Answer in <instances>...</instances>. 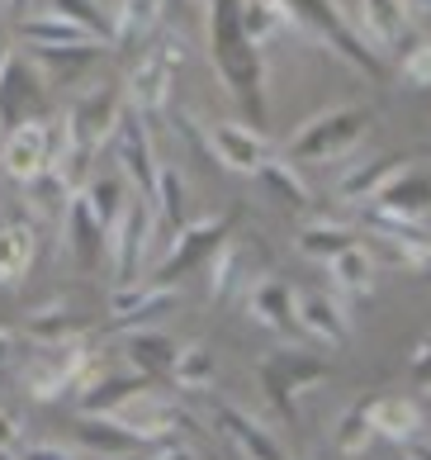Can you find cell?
I'll return each instance as SVG.
<instances>
[{"label":"cell","instance_id":"cell-1","mask_svg":"<svg viewBox=\"0 0 431 460\" xmlns=\"http://www.w3.org/2000/svg\"><path fill=\"white\" fill-rule=\"evenodd\" d=\"M204 33H209V53H214V66L223 76V86H228L237 100H242V110L251 119L266 114V72H261V48L247 43L242 24H237V0H204Z\"/></svg>","mask_w":431,"mask_h":460},{"label":"cell","instance_id":"cell-2","mask_svg":"<svg viewBox=\"0 0 431 460\" xmlns=\"http://www.w3.org/2000/svg\"><path fill=\"white\" fill-rule=\"evenodd\" d=\"M275 5H280V14H285L289 29H299L303 39H313V43H322V48H337V53L347 58L351 66H360L365 76L384 72V66H379V53L351 29L347 10H341L337 0H275Z\"/></svg>","mask_w":431,"mask_h":460},{"label":"cell","instance_id":"cell-3","mask_svg":"<svg viewBox=\"0 0 431 460\" xmlns=\"http://www.w3.org/2000/svg\"><path fill=\"white\" fill-rule=\"evenodd\" d=\"M365 133H370V110H360V105L318 110L285 143V162H341V157H351V147Z\"/></svg>","mask_w":431,"mask_h":460},{"label":"cell","instance_id":"cell-4","mask_svg":"<svg viewBox=\"0 0 431 460\" xmlns=\"http://www.w3.org/2000/svg\"><path fill=\"white\" fill-rule=\"evenodd\" d=\"M256 375H261V389H266L270 408L280 418L295 422L299 418V399L327 375V361H322V356H313V351H303V347H280V351L266 356Z\"/></svg>","mask_w":431,"mask_h":460},{"label":"cell","instance_id":"cell-5","mask_svg":"<svg viewBox=\"0 0 431 460\" xmlns=\"http://www.w3.org/2000/svg\"><path fill=\"white\" fill-rule=\"evenodd\" d=\"M176 66H180V39L152 43L143 58L133 62V72L124 81V105L137 119H152L171 105V86H176Z\"/></svg>","mask_w":431,"mask_h":460},{"label":"cell","instance_id":"cell-6","mask_svg":"<svg viewBox=\"0 0 431 460\" xmlns=\"http://www.w3.org/2000/svg\"><path fill=\"white\" fill-rule=\"evenodd\" d=\"M233 237V214H204V218H189L171 233V247L157 257V280L171 285L185 270H195L214 257V252Z\"/></svg>","mask_w":431,"mask_h":460},{"label":"cell","instance_id":"cell-7","mask_svg":"<svg viewBox=\"0 0 431 460\" xmlns=\"http://www.w3.org/2000/svg\"><path fill=\"white\" fill-rule=\"evenodd\" d=\"M152 228H157V214H152L147 199H128L119 218L105 228V257L114 266V280L119 285H133L137 270L147 261V247H152Z\"/></svg>","mask_w":431,"mask_h":460},{"label":"cell","instance_id":"cell-8","mask_svg":"<svg viewBox=\"0 0 431 460\" xmlns=\"http://www.w3.org/2000/svg\"><path fill=\"white\" fill-rule=\"evenodd\" d=\"M124 114H128L124 86H91L72 110H66V119H72L81 147H91V152H100V147L114 143V133H119V124H124Z\"/></svg>","mask_w":431,"mask_h":460},{"label":"cell","instance_id":"cell-9","mask_svg":"<svg viewBox=\"0 0 431 460\" xmlns=\"http://www.w3.org/2000/svg\"><path fill=\"white\" fill-rule=\"evenodd\" d=\"M114 157H119V172H124V181L137 190V199H152V190H157V157H152V133L147 124L137 119L133 110L124 114V124H119L114 133Z\"/></svg>","mask_w":431,"mask_h":460},{"label":"cell","instance_id":"cell-10","mask_svg":"<svg viewBox=\"0 0 431 460\" xmlns=\"http://www.w3.org/2000/svg\"><path fill=\"white\" fill-rule=\"evenodd\" d=\"M39 110H43V81L33 72V62L10 58L5 72H0V138L10 128L29 124V119H39Z\"/></svg>","mask_w":431,"mask_h":460},{"label":"cell","instance_id":"cell-11","mask_svg":"<svg viewBox=\"0 0 431 460\" xmlns=\"http://www.w3.org/2000/svg\"><path fill=\"white\" fill-rule=\"evenodd\" d=\"M180 304L176 285H162V280H133V285H114L110 295V318L119 328H143L147 318L171 314Z\"/></svg>","mask_w":431,"mask_h":460},{"label":"cell","instance_id":"cell-12","mask_svg":"<svg viewBox=\"0 0 431 460\" xmlns=\"http://www.w3.org/2000/svg\"><path fill=\"white\" fill-rule=\"evenodd\" d=\"M295 323L327 347H347L351 342V309H347L341 295H322V289L295 295Z\"/></svg>","mask_w":431,"mask_h":460},{"label":"cell","instance_id":"cell-13","mask_svg":"<svg viewBox=\"0 0 431 460\" xmlns=\"http://www.w3.org/2000/svg\"><path fill=\"white\" fill-rule=\"evenodd\" d=\"M204 143H209V152L228 166V172H251L256 176L270 162V143L251 124H214L204 133Z\"/></svg>","mask_w":431,"mask_h":460},{"label":"cell","instance_id":"cell-14","mask_svg":"<svg viewBox=\"0 0 431 460\" xmlns=\"http://www.w3.org/2000/svg\"><path fill=\"white\" fill-rule=\"evenodd\" d=\"M0 166H5L10 181L29 185L33 176L48 172V128L43 119H29V124L10 128L5 138H0Z\"/></svg>","mask_w":431,"mask_h":460},{"label":"cell","instance_id":"cell-15","mask_svg":"<svg viewBox=\"0 0 431 460\" xmlns=\"http://www.w3.org/2000/svg\"><path fill=\"white\" fill-rule=\"evenodd\" d=\"M365 413H370V428L374 437L384 441H399V447H418V437L427 432V413L412 399L403 394H379V399H365Z\"/></svg>","mask_w":431,"mask_h":460},{"label":"cell","instance_id":"cell-16","mask_svg":"<svg viewBox=\"0 0 431 460\" xmlns=\"http://www.w3.org/2000/svg\"><path fill=\"white\" fill-rule=\"evenodd\" d=\"M39 261V233L33 218H10L0 224V289H20Z\"/></svg>","mask_w":431,"mask_h":460},{"label":"cell","instance_id":"cell-17","mask_svg":"<svg viewBox=\"0 0 431 460\" xmlns=\"http://www.w3.org/2000/svg\"><path fill=\"white\" fill-rule=\"evenodd\" d=\"M76 451H85L91 460H128V456L143 451V441H137L128 428H119L114 418L81 413V422H76Z\"/></svg>","mask_w":431,"mask_h":460},{"label":"cell","instance_id":"cell-18","mask_svg":"<svg viewBox=\"0 0 431 460\" xmlns=\"http://www.w3.org/2000/svg\"><path fill=\"white\" fill-rule=\"evenodd\" d=\"M408 152H384V157H370V162H360L351 166L347 176L337 181V199H351V204H370L393 176H403L408 172Z\"/></svg>","mask_w":431,"mask_h":460},{"label":"cell","instance_id":"cell-19","mask_svg":"<svg viewBox=\"0 0 431 460\" xmlns=\"http://www.w3.org/2000/svg\"><path fill=\"white\" fill-rule=\"evenodd\" d=\"M370 209L384 214V218H412V224H422V214L431 209V181L408 166L403 176H393L384 190L370 199Z\"/></svg>","mask_w":431,"mask_h":460},{"label":"cell","instance_id":"cell-20","mask_svg":"<svg viewBox=\"0 0 431 460\" xmlns=\"http://www.w3.org/2000/svg\"><path fill=\"white\" fill-rule=\"evenodd\" d=\"M408 5L412 0H360V20L351 29L374 48V53L379 48H393L408 33V14H412Z\"/></svg>","mask_w":431,"mask_h":460},{"label":"cell","instance_id":"cell-21","mask_svg":"<svg viewBox=\"0 0 431 460\" xmlns=\"http://www.w3.org/2000/svg\"><path fill=\"white\" fill-rule=\"evenodd\" d=\"M214 413H218V428L233 437V447L242 451V460H289L285 451H280V441H275L261 422L256 418H247L242 408H233V403H214Z\"/></svg>","mask_w":431,"mask_h":460},{"label":"cell","instance_id":"cell-22","mask_svg":"<svg viewBox=\"0 0 431 460\" xmlns=\"http://www.w3.org/2000/svg\"><path fill=\"white\" fill-rule=\"evenodd\" d=\"M66 252H72V261L81 266V270H95L100 266V257H105V228H100V218L85 209V199L81 195H72V204H66Z\"/></svg>","mask_w":431,"mask_h":460},{"label":"cell","instance_id":"cell-23","mask_svg":"<svg viewBox=\"0 0 431 460\" xmlns=\"http://www.w3.org/2000/svg\"><path fill=\"white\" fill-rule=\"evenodd\" d=\"M247 314L270 332H289L295 328V289L280 276H261L256 285H247Z\"/></svg>","mask_w":431,"mask_h":460},{"label":"cell","instance_id":"cell-24","mask_svg":"<svg viewBox=\"0 0 431 460\" xmlns=\"http://www.w3.org/2000/svg\"><path fill=\"white\" fill-rule=\"evenodd\" d=\"M85 332H91V323L76 314L72 299H48V304H39V309L24 318V337L39 342V347L66 342V337H85Z\"/></svg>","mask_w":431,"mask_h":460},{"label":"cell","instance_id":"cell-25","mask_svg":"<svg viewBox=\"0 0 431 460\" xmlns=\"http://www.w3.org/2000/svg\"><path fill=\"white\" fill-rule=\"evenodd\" d=\"M176 342H171L166 332L157 328H137L128 342H124V356H128V366L143 375V380H166L171 366H176Z\"/></svg>","mask_w":431,"mask_h":460},{"label":"cell","instance_id":"cell-26","mask_svg":"<svg viewBox=\"0 0 431 460\" xmlns=\"http://www.w3.org/2000/svg\"><path fill=\"white\" fill-rule=\"evenodd\" d=\"M143 389H152V380H143L137 370H128V375H100L91 389H81V413L110 418V413H119L124 403H133Z\"/></svg>","mask_w":431,"mask_h":460},{"label":"cell","instance_id":"cell-27","mask_svg":"<svg viewBox=\"0 0 431 460\" xmlns=\"http://www.w3.org/2000/svg\"><path fill=\"white\" fill-rule=\"evenodd\" d=\"M110 14H114L110 43L114 48H137V43H147L152 33H157L162 0H119V5H110Z\"/></svg>","mask_w":431,"mask_h":460},{"label":"cell","instance_id":"cell-28","mask_svg":"<svg viewBox=\"0 0 431 460\" xmlns=\"http://www.w3.org/2000/svg\"><path fill=\"white\" fill-rule=\"evenodd\" d=\"M100 43H66V48H33V72L39 76H62V81H81L95 66Z\"/></svg>","mask_w":431,"mask_h":460},{"label":"cell","instance_id":"cell-29","mask_svg":"<svg viewBox=\"0 0 431 460\" xmlns=\"http://www.w3.org/2000/svg\"><path fill=\"white\" fill-rule=\"evenodd\" d=\"M327 276H332L337 295L360 299V295H370V289H374V257H370V252L356 243V247L341 252V257L327 261Z\"/></svg>","mask_w":431,"mask_h":460},{"label":"cell","instance_id":"cell-30","mask_svg":"<svg viewBox=\"0 0 431 460\" xmlns=\"http://www.w3.org/2000/svg\"><path fill=\"white\" fill-rule=\"evenodd\" d=\"M204 266H209V295L214 299H233L247 285V247L237 237H228Z\"/></svg>","mask_w":431,"mask_h":460},{"label":"cell","instance_id":"cell-31","mask_svg":"<svg viewBox=\"0 0 431 460\" xmlns=\"http://www.w3.org/2000/svg\"><path fill=\"white\" fill-rule=\"evenodd\" d=\"M20 33H24V43H29V48H66V43H100V39H91V33H85V29L66 24L62 14H53V10H39V14H29V20H20Z\"/></svg>","mask_w":431,"mask_h":460},{"label":"cell","instance_id":"cell-32","mask_svg":"<svg viewBox=\"0 0 431 460\" xmlns=\"http://www.w3.org/2000/svg\"><path fill=\"white\" fill-rule=\"evenodd\" d=\"M24 190H29V209H33V218H48V224H62V218H66V204H72V195H76L57 172L33 176Z\"/></svg>","mask_w":431,"mask_h":460},{"label":"cell","instance_id":"cell-33","mask_svg":"<svg viewBox=\"0 0 431 460\" xmlns=\"http://www.w3.org/2000/svg\"><path fill=\"white\" fill-rule=\"evenodd\" d=\"M152 214H157V224H171L180 228L185 224V176L176 172V166H157V190H152Z\"/></svg>","mask_w":431,"mask_h":460},{"label":"cell","instance_id":"cell-34","mask_svg":"<svg viewBox=\"0 0 431 460\" xmlns=\"http://www.w3.org/2000/svg\"><path fill=\"white\" fill-rule=\"evenodd\" d=\"M237 24H242L251 48H266L275 33L285 29V14L275 0H237Z\"/></svg>","mask_w":431,"mask_h":460},{"label":"cell","instance_id":"cell-35","mask_svg":"<svg viewBox=\"0 0 431 460\" xmlns=\"http://www.w3.org/2000/svg\"><path fill=\"white\" fill-rule=\"evenodd\" d=\"M48 10H53V14H62L66 24L85 29L91 39H105V43H110V33H114V14H110V5H105V0H53Z\"/></svg>","mask_w":431,"mask_h":460},{"label":"cell","instance_id":"cell-36","mask_svg":"<svg viewBox=\"0 0 431 460\" xmlns=\"http://www.w3.org/2000/svg\"><path fill=\"white\" fill-rule=\"evenodd\" d=\"M347 247H356V228H347V224H308L299 233V252L313 261H332Z\"/></svg>","mask_w":431,"mask_h":460},{"label":"cell","instance_id":"cell-37","mask_svg":"<svg viewBox=\"0 0 431 460\" xmlns=\"http://www.w3.org/2000/svg\"><path fill=\"white\" fill-rule=\"evenodd\" d=\"M166 380H176V389H209L214 385V351L204 342H185L176 351V366H171Z\"/></svg>","mask_w":431,"mask_h":460},{"label":"cell","instance_id":"cell-38","mask_svg":"<svg viewBox=\"0 0 431 460\" xmlns=\"http://www.w3.org/2000/svg\"><path fill=\"white\" fill-rule=\"evenodd\" d=\"M76 195L85 199V209H91V214L100 218V228H110L114 218H119V209L128 204L124 185H119V181H110V176H91V181H85Z\"/></svg>","mask_w":431,"mask_h":460},{"label":"cell","instance_id":"cell-39","mask_svg":"<svg viewBox=\"0 0 431 460\" xmlns=\"http://www.w3.org/2000/svg\"><path fill=\"white\" fill-rule=\"evenodd\" d=\"M370 437H374V428H370V413H365V399L360 403H351L347 413L337 418V432H332V447L341 451V456H360L370 447Z\"/></svg>","mask_w":431,"mask_h":460},{"label":"cell","instance_id":"cell-40","mask_svg":"<svg viewBox=\"0 0 431 460\" xmlns=\"http://www.w3.org/2000/svg\"><path fill=\"white\" fill-rule=\"evenodd\" d=\"M256 176H261L285 204H295V209H308V199H313V195H308V185L299 181V172H295V166H289L285 157H270Z\"/></svg>","mask_w":431,"mask_h":460},{"label":"cell","instance_id":"cell-41","mask_svg":"<svg viewBox=\"0 0 431 460\" xmlns=\"http://www.w3.org/2000/svg\"><path fill=\"white\" fill-rule=\"evenodd\" d=\"M399 72H403V81H408V86H431V43H418V48H412V53L403 58V66H399Z\"/></svg>","mask_w":431,"mask_h":460},{"label":"cell","instance_id":"cell-42","mask_svg":"<svg viewBox=\"0 0 431 460\" xmlns=\"http://www.w3.org/2000/svg\"><path fill=\"white\" fill-rule=\"evenodd\" d=\"M408 380L431 394V337H422V342L412 347V356H408Z\"/></svg>","mask_w":431,"mask_h":460},{"label":"cell","instance_id":"cell-43","mask_svg":"<svg viewBox=\"0 0 431 460\" xmlns=\"http://www.w3.org/2000/svg\"><path fill=\"white\" fill-rule=\"evenodd\" d=\"M14 460H91V456L76 451V447H62V441H33V447H24V456H14Z\"/></svg>","mask_w":431,"mask_h":460},{"label":"cell","instance_id":"cell-44","mask_svg":"<svg viewBox=\"0 0 431 460\" xmlns=\"http://www.w3.org/2000/svg\"><path fill=\"white\" fill-rule=\"evenodd\" d=\"M14 432H20V428H14V418H10V413H0V451H10Z\"/></svg>","mask_w":431,"mask_h":460},{"label":"cell","instance_id":"cell-45","mask_svg":"<svg viewBox=\"0 0 431 460\" xmlns=\"http://www.w3.org/2000/svg\"><path fill=\"white\" fill-rule=\"evenodd\" d=\"M157 460H199V456H195V451H185L180 441H176V447H166V451H157Z\"/></svg>","mask_w":431,"mask_h":460},{"label":"cell","instance_id":"cell-46","mask_svg":"<svg viewBox=\"0 0 431 460\" xmlns=\"http://www.w3.org/2000/svg\"><path fill=\"white\" fill-rule=\"evenodd\" d=\"M10 351H14V332L0 328V361H10Z\"/></svg>","mask_w":431,"mask_h":460},{"label":"cell","instance_id":"cell-47","mask_svg":"<svg viewBox=\"0 0 431 460\" xmlns=\"http://www.w3.org/2000/svg\"><path fill=\"white\" fill-rule=\"evenodd\" d=\"M10 58H14V53H10V43L0 39V72H5V62H10Z\"/></svg>","mask_w":431,"mask_h":460},{"label":"cell","instance_id":"cell-48","mask_svg":"<svg viewBox=\"0 0 431 460\" xmlns=\"http://www.w3.org/2000/svg\"><path fill=\"white\" fill-rule=\"evenodd\" d=\"M412 460H431V447H418V451H412Z\"/></svg>","mask_w":431,"mask_h":460},{"label":"cell","instance_id":"cell-49","mask_svg":"<svg viewBox=\"0 0 431 460\" xmlns=\"http://www.w3.org/2000/svg\"><path fill=\"white\" fill-rule=\"evenodd\" d=\"M418 5H422V10H427V14H431V0H418Z\"/></svg>","mask_w":431,"mask_h":460},{"label":"cell","instance_id":"cell-50","mask_svg":"<svg viewBox=\"0 0 431 460\" xmlns=\"http://www.w3.org/2000/svg\"><path fill=\"white\" fill-rule=\"evenodd\" d=\"M0 460H14V456H10V451H0Z\"/></svg>","mask_w":431,"mask_h":460},{"label":"cell","instance_id":"cell-51","mask_svg":"<svg viewBox=\"0 0 431 460\" xmlns=\"http://www.w3.org/2000/svg\"><path fill=\"white\" fill-rule=\"evenodd\" d=\"M0 5H20V0H0Z\"/></svg>","mask_w":431,"mask_h":460}]
</instances>
